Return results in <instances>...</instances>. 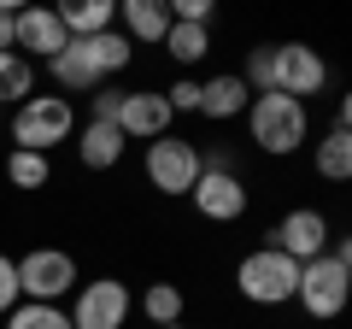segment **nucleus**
<instances>
[{"label":"nucleus","mask_w":352,"mask_h":329,"mask_svg":"<svg viewBox=\"0 0 352 329\" xmlns=\"http://www.w3.org/2000/svg\"><path fill=\"white\" fill-rule=\"evenodd\" d=\"M241 118H247L252 147L270 153V159H288V153H300L305 136H311V112H305V100H288V94H252Z\"/></svg>","instance_id":"nucleus-1"},{"label":"nucleus","mask_w":352,"mask_h":329,"mask_svg":"<svg viewBox=\"0 0 352 329\" xmlns=\"http://www.w3.org/2000/svg\"><path fill=\"white\" fill-rule=\"evenodd\" d=\"M352 300V265L335 253H317L300 265V282H294V306H300L311 323H329V317H340Z\"/></svg>","instance_id":"nucleus-2"},{"label":"nucleus","mask_w":352,"mask_h":329,"mask_svg":"<svg viewBox=\"0 0 352 329\" xmlns=\"http://www.w3.org/2000/svg\"><path fill=\"white\" fill-rule=\"evenodd\" d=\"M71 136H76V106L65 100V94H30L24 106H12V147L53 153Z\"/></svg>","instance_id":"nucleus-3"},{"label":"nucleus","mask_w":352,"mask_h":329,"mask_svg":"<svg viewBox=\"0 0 352 329\" xmlns=\"http://www.w3.org/2000/svg\"><path fill=\"white\" fill-rule=\"evenodd\" d=\"M18 265V300H36V306H59L76 294V259L65 253V247H30L24 259H12Z\"/></svg>","instance_id":"nucleus-4"},{"label":"nucleus","mask_w":352,"mask_h":329,"mask_svg":"<svg viewBox=\"0 0 352 329\" xmlns=\"http://www.w3.org/2000/svg\"><path fill=\"white\" fill-rule=\"evenodd\" d=\"M294 282H300V265H294L288 253H276L270 241L252 247V253L235 265V288H241V300H252V306H288Z\"/></svg>","instance_id":"nucleus-5"},{"label":"nucleus","mask_w":352,"mask_h":329,"mask_svg":"<svg viewBox=\"0 0 352 329\" xmlns=\"http://www.w3.org/2000/svg\"><path fill=\"white\" fill-rule=\"evenodd\" d=\"M141 171H147V182L159 194H188L194 182H200V171H206V159H200V147H194L188 136H159V141H147V159H141Z\"/></svg>","instance_id":"nucleus-6"},{"label":"nucleus","mask_w":352,"mask_h":329,"mask_svg":"<svg viewBox=\"0 0 352 329\" xmlns=\"http://www.w3.org/2000/svg\"><path fill=\"white\" fill-rule=\"evenodd\" d=\"M329 83V65L317 47H305V41H282V47H270V94H288V100H311V94H323Z\"/></svg>","instance_id":"nucleus-7"},{"label":"nucleus","mask_w":352,"mask_h":329,"mask_svg":"<svg viewBox=\"0 0 352 329\" xmlns=\"http://www.w3.org/2000/svg\"><path fill=\"white\" fill-rule=\"evenodd\" d=\"M188 200H194V212H200L206 224H241L247 206H252V194H247V182H241L235 164H206L200 182L188 189Z\"/></svg>","instance_id":"nucleus-8"},{"label":"nucleus","mask_w":352,"mask_h":329,"mask_svg":"<svg viewBox=\"0 0 352 329\" xmlns=\"http://www.w3.org/2000/svg\"><path fill=\"white\" fill-rule=\"evenodd\" d=\"M65 317H71V329H124L129 323V282H118V277L76 282Z\"/></svg>","instance_id":"nucleus-9"},{"label":"nucleus","mask_w":352,"mask_h":329,"mask_svg":"<svg viewBox=\"0 0 352 329\" xmlns=\"http://www.w3.org/2000/svg\"><path fill=\"white\" fill-rule=\"evenodd\" d=\"M329 235H335V229H329V217L317 212V206H294V212H282L270 247H276V253H288L294 265H305V259L329 253Z\"/></svg>","instance_id":"nucleus-10"},{"label":"nucleus","mask_w":352,"mask_h":329,"mask_svg":"<svg viewBox=\"0 0 352 329\" xmlns=\"http://www.w3.org/2000/svg\"><path fill=\"white\" fill-rule=\"evenodd\" d=\"M170 106H164V89H124V106H118V129L124 141H159L170 136Z\"/></svg>","instance_id":"nucleus-11"},{"label":"nucleus","mask_w":352,"mask_h":329,"mask_svg":"<svg viewBox=\"0 0 352 329\" xmlns=\"http://www.w3.org/2000/svg\"><path fill=\"white\" fill-rule=\"evenodd\" d=\"M65 24H59V12H53V6H18V18H12V53H36L41 65L53 59V53L65 47Z\"/></svg>","instance_id":"nucleus-12"},{"label":"nucleus","mask_w":352,"mask_h":329,"mask_svg":"<svg viewBox=\"0 0 352 329\" xmlns=\"http://www.w3.org/2000/svg\"><path fill=\"white\" fill-rule=\"evenodd\" d=\"M252 100V89L241 83V71H217L212 83H200V118H212V124H229V118H241Z\"/></svg>","instance_id":"nucleus-13"},{"label":"nucleus","mask_w":352,"mask_h":329,"mask_svg":"<svg viewBox=\"0 0 352 329\" xmlns=\"http://www.w3.org/2000/svg\"><path fill=\"white\" fill-rule=\"evenodd\" d=\"M124 153H129V141L118 124H94V118L82 124V141H76L82 171H112V164H124Z\"/></svg>","instance_id":"nucleus-14"},{"label":"nucleus","mask_w":352,"mask_h":329,"mask_svg":"<svg viewBox=\"0 0 352 329\" xmlns=\"http://www.w3.org/2000/svg\"><path fill=\"white\" fill-rule=\"evenodd\" d=\"M65 24V36L71 41H88L100 36V30H118V0H65V6H53Z\"/></svg>","instance_id":"nucleus-15"},{"label":"nucleus","mask_w":352,"mask_h":329,"mask_svg":"<svg viewBox=\"0 0 352 329\" xmlns=\"http://www.w3.org/2000/svg\"><path fill=\"white\" fill-rule=\"evenodd\" d=\"M118 30H124L129 41L159 47L164 30H170V12H164V0H118Z\"/></svg>","instance_id":"nucleus-16"},{"label":"nucleus","mask_w":352,"mask_h":329,"mask_svg":"<svg viewBox=\"0 0 352 329\" xmlns=\"http://www.w3.org/2000/svg\"><path fill=\"white\" fill-rule=\"evenodd\" d=\"M76 47H82V59L94 65V76H100V83H112L118 71H129V53H135V41H129L124 30H100V36L76 41Z\"/></svg>","instance_id":"nucleus-17"},{"label":"nucleus","mask_w":352,"mask_h":329,"mask_svg":"<svg viewBox=\"0 0 352 329\" xmlns=\"http://www.w3.org/2000/svg\"><path fill=\"white\" fill-rule=\"evenodd\" d=\"M47 71H53V83L65 89V100H71V94H94V89H106L100 76H94V65L82 59V47H76V41H65V47L53 53Z\"/></svg>","instance_id":"nucleus-18"},{"label":"nucleus","mask_w":352,"mask_h":329,"mask_svg":"<svg viewBox=\"0 0 352 329\" xmlns=\"http://www.w3.org/2000/svg\"><path fill=\"white\" fill-rule=\"evenodd\" d=\"M317 177L323 182H346L352 177V129H329L317 141Z\"/></svg>","instance_id":"nucleus-19"},{"label":"nucleus","mask_w":352,"mask_h":329,"mask_svg":"<svg viewBox=\"0 0 352 329\" xmlns=\"http://www.w3.org/2000/svg\"><path fill=\"white\" fill-rule=\"evenodd\" d=\"M159 47L170 53L176 65H200L206 53H212V30H206V24H170Z\"/></svg>","instance_id":"nucleus-20"},{"label":"nucleus","mask_w":352,"mask_h":329,"mask_svg":"<svg viewBox=\"0 0 352 329\" xmlns=\"http://www.w3.org/2000/svg\"><path fill=\"white\" fill-rule=\"evenodd\" d=\"M36 94V65L24 53H0V106H24Z\"/></svg>","instance_id":"nucleus-21"},{"label":"nucleus","mask_w":352,"mask_h":329,"mask_svg":"<svg viewBox=\"0 0 352 329\" xmlns=\"http://www.w3.org/2000/svg\"><path fill=\"white\" fill-rule=\"evenodd\" d=\"M182 312H188V300H182V288H176V282H153V288L141 294V317H147L153 329L182 323Z\"/></svg>","instance_id":"nucleus-22"},{"label":"nucleus","mask_w":352,"mask_h":329,"mask_svg":"<svg viewBox=\"0 0 352 329\" xmlns=\"http://www.w3.org/2000/svg\"><path fill=\"white\" fill-rule=\"evenodd\" d=\"M6 182H12V189H47V182H53V159H47V153L12 147V153H6Z\"/></svg>","instance_id":"nucleus-23"},{"label":"nucleus","mask_w":352,"mask_h":329,"mask_svg":"<svg viewBox=\"0 0 352 329\" xmlns=\"http://www.w3.org/2000/svg\"><path fill=\"white\" fill-rule=\"evenodd\" d=\"M6 329H71V317H65V306H36V300H18L12 312L0 317Z\"/></svg>","instance_id":"nucleus-24"},{"label":"nucleus","mask_w":352,"mask_h":329,"mask_svg":"<svg viewBox=\"0 0 352 329\" xmlns=\"http://www.w3.org/2000/svg\"><path fill=\"white\" fill-rule=\"evenodd\" d=\"M164 106H170V118L176 112H200V83L194 76H176L170 89H164Z\"/></svg>","instance_id":"nucleus-25"},{"label":"nucleus","mask_w":352,"mask_h":329,"mask_svg":"<svg viewBox=\"0 0 352 329\" xmlns=\"http://www.w3.org/2000/svg\"><path fill=\"white\" fill-rule=\"evenodd\" d=\"M118 106H124V89L106 83V89H94V100H88V118H94V124H118Z\"/></svg>","instance_id":"nucleus-26"},{"label":"nucleus","mask_w":352,"mask_h":329,"mask_svg":"<svg viewBox=\"0 0 352 329\" xmlns=\"http://www.w3.org/2000/svg\"><path fill=\"white\" fill-rule=\"evenodd\" d=\"M12 306H18V265L0 253V317L12 312Z\"/></svg>","instance_id":"nucleus-27"},{"label":"nucleus","mask_w":352,"mask_h":329,"mask_svg":"<svg viewBox=\"0 0 352 329\" xmlns=\"http://www.w3.org/2000/svg\"><path fill=\"white\" fill-rule=\"evenodd\" d=\"M12 6H0V53H12Z\"/></svg>","instance_id":"nucleus-28"},{"label":"nucleus","mask_w":352,"mask_h":329,"mask_svg":"<svg viewBox=\"0 0 352 329\" xmlns=\"http://www.w3.org/2000/svg\"><path fill=\"white\" fill-rule=\"evenodd\" d=\"M164 329H188V323H164Z\"/></svg>","instance_id":"nucleus-29"}]
</instances>
